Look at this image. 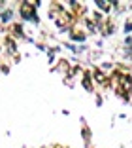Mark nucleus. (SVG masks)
Wrapping results in <instances>:
<instances>
[{
	"instance_id": "nucleus-1",
	"label": "nucleus",
	"mask_w": 132,
	"mask_h": 148,
	"mask_svg": "<svg viewBox=\"0 0 132 148\" xmlns=\"http://www.w3.org/2000/svg\"><path fill=\"white\" fill-rule=\"evenodd\" d=\"M93 76H94V80H96L98 84H102V86H106V84H108L106 74H104V72H100V70H93Z\"/></svg>"
},
{
	"instance_id": "nucleus-2",
	"label": "nucleus",
	"mask_w": 132,
	"mask_h": 148,
	"mask_svg": "<svg viewBox=\"0 0 132 148\" xmlns=\"http://www.w3.org/2000/svg\"><path fill=\"white\" fill-rule=\"evenodd\" d=\"M30 8H32V4H23V6H21V15H23V17H26V19L32 17L34 10H30Z\"/></svg>"
}]
</instances>
